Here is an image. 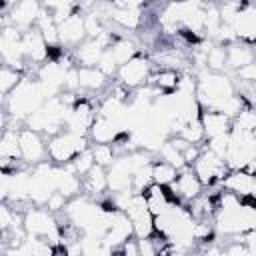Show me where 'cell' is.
<instances>
[{"mask_svg":"<svg viewBox=\"0 0 256 256\" xmlns=\"http://www.w3.org/2000/svg\"><path fill=\"white\" fill-rule=\"evenodd\" d=\"M44 94L38 80H32L28 76L22 78V82L6 96L2 98L4 110L10 114L12 122H24L34 110H38L44 104Z\"/></svg>","mask_w":256,"mask_h":256,"instance_id":"obj_1","label":"cell"},{"mask_svg":"<svg viewBox=\"0 0 256 256\" xmlns=\"http://www.w3.org/2000/svg\"><path fill=\"white\" fill-rule=\"evenodd\" d=\"M198 88L196 98L202 108H218L220 102H224L228 96L236 94V88L232 80L226 76V72H212L208 68L198 70Z\"/></svg>","mask_w":256,"mask_h":256,"instance_id":"obj_2","label":"cell"},{"mask_svg":"<svg viewBox=\"0 0 256 256\" xmlns=\"http://www.w3.org/2000/svg\"><path fill=\"white\" fill-rule=\"evenodd\" d=\"M48 140V160L58 164V166H64L68 162H72L80 152L88 150L92 146V140L90 136L86 134H76L72 130H62Z\"/></svg>","mask_w":256,"mask_h":256,"instance_id":"obj_3","label":"cell"},{"mask_svg":"<svg viewBox=\"0 0 256 256\" xmlns=\"http://www.w3.org/2000/svg\"><path fill=\"white\" fill-rule=\"evenodd\" d=\"M18 138H20L22 160L26 166H36V164L48 160V140L42 132L30 128V126H22L18 130Z\"/></svg>","mask_w":256,"mask_h":256,"instance_id":"obj_4","label":"cell"},{"mask_svg":"<svg viewBox=\"0 0 256 256\" xmlns=\"http://www.w3.org/2000/svg\"><path fill=\"white\" fill-rule=\"evenodd\" d=\"M152 74V62L148 56L144 54H136L134 58H130L126 64H122L118 68L116 80L120 84H124L130 90H136L144 84H148V78Z\"/></svg>","mask_w":256,"mask_h":256,"instance_id":"obj_5","label":"cell"},{"mask_svg":"<svg viewBox=\"0 0 256 256\" xmlns=\"http://www.w3.org/2000/svg\"><path fill=\"white\" fill-rule=\"evenodd\" d=\"M40 10H42V0H16L12 4V8L4 14L2 24H14L22 32L30 30L36 26Z\"/></svg>","mask_w":256,"mask_h":256,"instance_id":"obj_6","label":"cell"},{"mask_svg":"<svg viewBox=\"0 0 256 256\" xmlns=\"http://www.w3.org/2000/svg\"><path fill=\"white\" fill-rule=\"evenodd\" d=\"M58 36H60V46L62 48H76L80 42H84L86 36V26H84V16L78 10H74L68 18L58 22Z\"/></svg>","mask_w":256,"mask_h":256,"instance_id":"obj_7","label":"cell"},{"mask_svg":"<svg viewBox=\"0 0 256 256\" xmlns=\"http://www.w3.org/2000/svg\"><path fill=\"white\" fill-rule=\"evenodd\" d=\"M170 192L176 196V200H184V202H192L194 198H198L202 194L204 184L200 182V178L196 176V172L192 170V166H184L178 170L176 180L168 186Z\"/></svg>","mask_w":256,"mask_h":256,"instance_id":"obj_8","label":"cell"},{"mask_svg":"<svg viewBox=\"0 0 256 256\" xmlns=\"http://www.w3.org/2000/svg\"><path fill=\"white\" fill-rule=\"evenodd\" d=\"M108 170V190L112 194L116 192H132V176H134V168L130 164L128 154L118 156L114 160L112 166L106 168Z\"/></svg>","mask_w":256,"mask_h":256,"instance_id":"obj_9","label":"cell"},{"mask_svg":"<svg viewBox=\"0 0 256 256\" xmlns=\"http://www.w3.org/2000/svg\"><path fill=\"white\" fill-rule=\"evenodd\" d=\"M234 32L240 42L256 44V4L248 2L238 10V16L234 20Z\"/></svg>","mask_w":256,"mask_h":256,"instance_id":"obj_10","label":"cell"},{"mask_svg":"<svg viewBox=\"0 0 256 256\" xmlns=\"http://www.w3.org/2000/svg\"><path fill=\"white\" fill-rule=\"evenodd\" d=\"M22 46H24V54L28 62L34 64H42L46 60H50V46L46 44V40L42 38L40 30L34 26L30 30H24L22 34Z\"/></svg>","mask_w":256,"mask_h":256,"instance_id":"obj_11","label":"cell"},{"mask_svg":"<svg viewBox=\"0 0 256 256\" xmlns=\"http://www.w3.org/2000/svg\"><path fill=\"white\" fill-rule=\"evenodd\" d=\"M142 194H144V198H146V206H148V210H150L154 216L166 212L174 202H178L176 196L170 192L168 186H162V184H156V182H152Z\"/></svg>","mask_w":256,"mask_h":256,"instance_id":"obj_12","label":"cell"},{"mask_svg":"<svg viewBox=\"0 0 256 256\" xmlns=\"http://www.w3.org/2000/svg\"><path fill=\"white\" fill-rule=\"evenodd\" d=\"M256 60V50L252 44L246 42H232L226 46V72H236L238 68Z\"/></svg>","mask_w":256,"mask_h":256,"instance_id":"obj_13","label":"cell"},{"mask_svg":"<svg viewBox=\"0 0 256 256\" xmlns=\"http://www.w3.org/2000/svg\"><path fill=\"white\" fill-rule=\"evenodd\" d=\"M200 118H202V126H204L206 138L230 132V128H232V118L226 116L220 110H214V108H202V116Z\"/></svg>","mask_w":256,"mask_h":256,"instance_id":"obj_14","label":"cell"},{"mask_svg":"<svg viewBox=\"0 0 256 256\" xmlns=\"http://www.w3.org/2000/svg\"><path fill=\"white\" fill-rule=\"evenodd\" d=\"M122 132H124V128L118 122H114L110 118H104V116H98L94 120L92 128H90L88 136H90L92 142H110V144H114Z\"/></svg>","mask_w":256,"mask_h":256,"instance_id":"obj_15","label":"cell"},{"mask_svg":"<svg viewBox=\"0 0 256 256\" xmlns=\"http://www.w3.org/2000/svg\"><path fill=\"white\" fill-rule=\"evenodd\" d=\"M82 184H84V194H88L90 198L102 196L108 190V170L100 164H94L90 172L82 176Z\"/></svg>","mask_w":256,"mask_h":256,"instance_id":"obj_16","label":"cell"},{"mask_svg":"<svg viewBox=\"0 0 256 256\" xmlns=\"http://www.w3.org/2000/svg\"><path fill=\"white\" fill-rule=\"evenodd\" d=\"M110 20L114 24H118L120 28L124 30H136L142 22V12L138 6H132V4H126V6H114L110 12H108Z\"/></svg>","mask_w":256,"mask_h":256,"instance_id":"obj_17","label":"cell"},{"mask_svg":"<svg viewBox=\"0 0 256 256\" xmlns=\"http://www.w3.org/2000/svg\"><path fill=\"white\" fill-rule=\"evenodd\" d=\"M80 76V90L84 92H100L108 86V76L98 66H78Z\"/></svg>","mask_w":256,"mask_h":256,"instance_id":"obj_18","label":"cell"},{"mask_svg":"<svg viewBox=\"0 0 256 256\" xmlns=\"http://www.w3.org/2000/svg\"><path fill=\"white\" fill-rule=\"evenodd\" d=\"M180 76L182 74L176 68H160V70H152L148 84L156 86L164 94H172V92H176V88L180 84Z\"/></svg>","mask_w":256,"mask_h":256,"instance_id":"obj_19","label":"cell"},{"mask_svg":"<svg viewBox=\"0 0 256 256\" xmlns=\"http://www.w3.org/2000/svg\"><path fill=\"white\" fill-rule=\"evenodd\" d=\"M206 68L212 72H226V44H210V48L206 50Z\"/></svg>","mask_w":256,"mask_h":256,"instance_id":"obj_20","label":"cell"},{"mask_svg":"<svg viewBox=\"0 0 256 256\" xmlns=\"http://www.w3.org/2000/svg\"><path fill=\"white\" fill-rule=\"evenodd\" d=\"M110 52H112V56L116 58V62L122 66V64H126L130 58H134L136 54H140L138 52V46L132 42V40H128V38H116L114 42H112V46H110Z\"/></svg>","mask_w":256,"mask_h":256,"instance_id":"obj_21","label":"cell"},{"mask_svg":"<svg viewBox=\"0 0 256 256\" xmlns=\"http://www.w3.org/2000/svg\"><path fill=\"white\" fill-rule=\"evenodd\" d=\"M90 148H92V154H94V162L104 166V168L112 166L114 160L118 158V150L110 142H92Z\"/></svg>","mask_w":256,"mask_h":256,"instance_id":"obj_22","label":"cell"},{"mask_svg":"<svg viewBox=\"0 0 256 256\" xmlns=\"http://www.w3.org/2000/svg\"><path fill=\"white\" fill-rule=\"evenodd\" d=\"M178 176V168L172 166L170 162H164V160H154L152 162V178L156 184H162V186H170Z\"/></svg>","mask_w":256,"mask_h":256,"instance_id":"obj_23","label":"cell"},{"mask_svg":"<svg viewBox=\"0 0 256 256\" xmlns=\"http://www.w3.org/2000/svg\"><path fill=\"white\" fill-rule=\"evenodd\" d=\"M22 78H24L22 70H16V68L2 64V70H0V94H2V98H6L22 82Z\"/></svg>","mask_w":256,"mask_h":256,"instance_id":"obj_24","label":"cell"},{"mask_svg":"<svg viewBox=\"0 0 256 256\" xmlns=\"http://www.w3.org/2000/svg\"><path fill=\"white\" fill-rule=\"evenodd\" d=\"M156 152H158V158H160V160L170 162V164H172V166H176L178 170L186 166L184 156H182V150H180V148H178L170 138H166V140L160 144V148H158Z\"/></svg>","mask_w":256,"mask_h":256,"instance_id":"obj_25","label":"cell"},{"mask_svg":"<svg viewBox=\"0 0 256 256\" xmlns=\"http://www.w3.org/2000/svg\"><path fill=\"white\" fill-rule=\"evenodd\" d=\"M202 116V114H200ZM200 116H194L186 122V126L180 130L178 136H182L184 140L192 142V144H202L206 140V134H204V126H202V118Z\"/></svg>","mask_w":256,"mask_h":256,"instance_id":"obj_26","label":"cell"},{"mask_svg":"<svg viewBox=\"0 0 256 256\" xmlns=\"http://www.w3.org/2000/svg\"><path fill=\"white\" fill-rule=\"evenodd\" d=\"M96 162H94V154H92V148H88V150H84V152H80L72 162H68V166L82 178V176H86L88 172H90V168L94 166Z\"/></svg>","mask_w":256,"mask_h":256,"instance_id":"obj_27","label":"cell"},{"mask_svg":"<svg viewBox=\"0 0 256 256\" xmlns=\"http://www.w3.org/2000/svg\"><path fill=\"white\" fill-rule=\"evenodd\" d=\"M206 148L226 160V154H228V148H230V132H224V134L206 138Z\"/></svg>","mask_w":256,"mask_h":256,"instance_id":"obj_28","label":"cell"},{"mask_svg":"<svg viewBox=\"0 0 256 256\" xmlns=\"http://www.w3.org/2000/svg\"><path fill=\"white\" fill-rule=\"evenodd\" d=\"M98 68H100L108 78H114V76L118 74L120 64H118V62H116V58L112 56L110 48H106V50H104V54H102V58H100V62H98Z\"/></svg>","mask_w":256,"mask_h":256,"instance_id":"obj_29","label":"cell"},{"mask_svg":"<svg viewBox=\"0 0 256 256\" xmlns=\"http://www.w3.org/2000/svg\"><path fill=\"white\" fill-rule=\"evenodd\" d=\"M84 26H86V36L88 38H98L102 32H104V26H102V20L96 12H90L84 16Z\"/></svg>","mask_w":256,"mask_h":256,"instance_id":"obj_30","label":"cell"},{"mask_svg":"<svg viewBox=\"0 0 256 256\" xmlns=\"http://www.w3.org/2000/svg\"><path fill=\"white\" fill-rule=\"evenodd\" d=\"M68 200L70 198H66L62 192H58V190H54L52 194H50V198L46 200V208L52 212V214H58V212H64L66 210V204H68Z\"/></svg>","mask_w":256,"mask_h":256,"instance_id":"obj_31","label":"cell"},{"mask_svg":"<svg viewBox=\"0 0 256 256\" xmlns=\"http://www.w3.org/2000/svg\"><path fill=\"white\" fill-rule=\"evenodd\" d=\"M114 252H120V254H124V256H140V244H138V238L136 236H132V238H128L122 246H118Z\"/></svg>","mask_w":256,"mask_h":256,"instance_id":"obj_32","label":"cell"},{"mask_svg":"<svg viewBox=\"0 0 256 256\" xmlns=\"http://www.w3.org/2000/svg\"><path fill=\"white\" fill-rule=\"evenodd\" d=\"M200 154H202V144H188L184 150H182V156H184V162H186V166H192L198 158H200Z\"/></svg>","mask_w":256,"mask_h":256,"instance_id":"obj_33","label":"cell"},{"mask_svg":"<svg viewBox=\"0 0 256 256\" xmlns=\"http://www.w3.org/2000/svg\"><path fill=\"white\" fill-rule=\"evenodd\" d=\"M230 238H236V240H244L246 246L250 248V254H256V226L250 228L248 232L244 234H236V236H230Z\"/></svg>","mask_w":256,"mask_h":256,"instance_id":"obj_34","label":"cell"},{"mask_svg":"<svg viewBox=\"0 0 256 256\" xmlns=\"http://www.w3.org/2000/svg\"><path fill=\"white\" fill-rule=\"evenodd\" d=\"M204 2H206V0H204Z\"/></svg>","mask_w":256,"mask_h":256,"instance_id":"obj_35","label":"cell"}]
</instances>
